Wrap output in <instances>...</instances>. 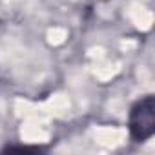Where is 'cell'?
Returning <instances> with one entry per match:
<instances>
[{
  "mask_svg": "<svg viewBox=\"0 0 155 155\" xmlns=\"http://www.w3.org/2000/svg\"><path fill=\"white\" fill-rule=\"evenodd\" d=\"M130 131L133 139L144 140L155 131V101L151 95L135 102L130 113Z\"/></svg>",
  "mask_w": 155,
  "mask_h": 155,
  "instance_id": "cell-1",
  "label": "cell"
}]
</instances>
